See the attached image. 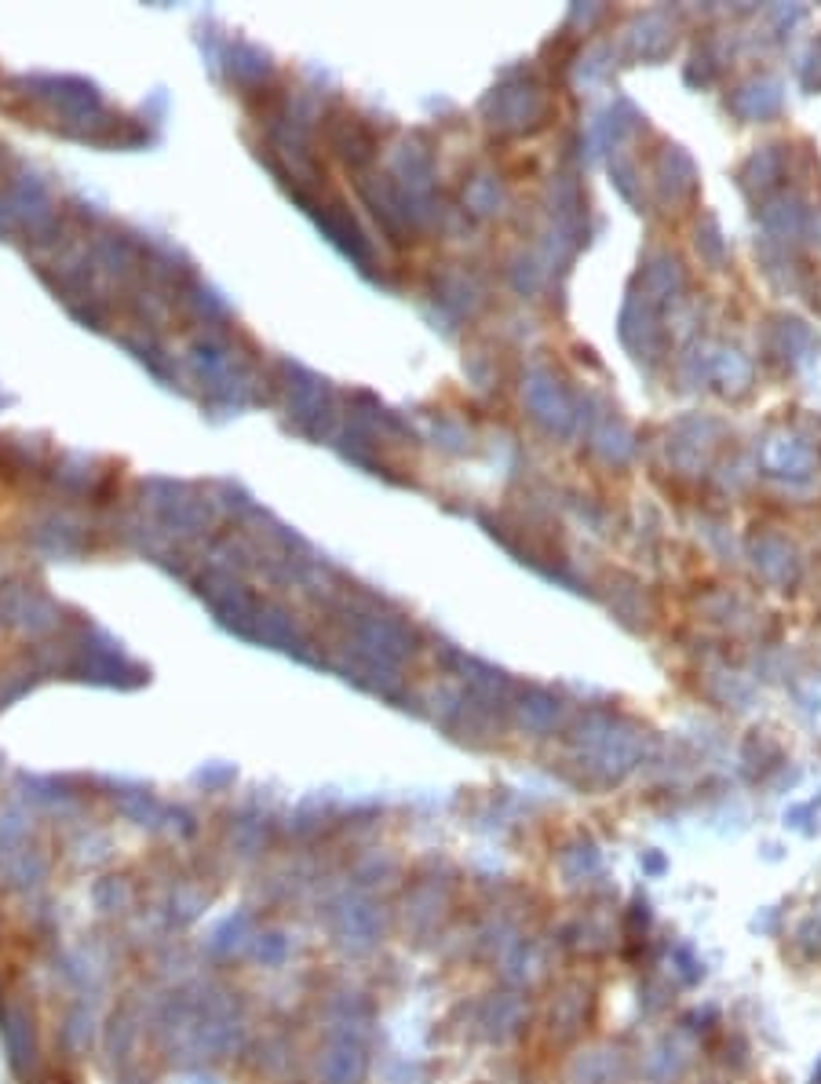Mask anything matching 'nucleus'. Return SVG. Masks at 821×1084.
I'll return each mask as SVG.
<instances>
[{
	"label": "nucleus",
	"mask_w": 821,
	"mask_h": 1084,
	"mask_svg": "<svg viewBox=\"0 0 821 1084\" xmlns=\"http://www.w3.org/2000/svg\"><path fill=\"white\" fill-rule=\"evenodd\" d=\"M0 1037H4V1051H8V1062L18 1077H26L29 1067H34V1056H37V1037H34V1016L18 1004H8L0 1011Z\"/></svg>",
	"instance_id": "1"
}]
</instances>
